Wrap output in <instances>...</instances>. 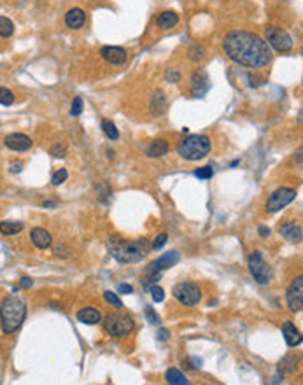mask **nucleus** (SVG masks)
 <instances>
[{
  "instance_id": "nucleus-33",
  "label": "nucleus",
  "mask_w": 303,
  "mask_h": 385,
  "mask_svg": "<svg viewBox=\"0 0 303 385\" xmlns=\"http://www.w3.org/2000/svg\"><path fill=\"white\" fill-rule=\"evenodd\" d=\"M195 175H197L198 179H210L214 175V170L212 166H202V168L195 170Z\"/></svg>"
},
{
  "instance_id": "nucleus-36",
  "label": "nucleus",
  "mask_w": 303,
  "mask_h": 385,
  "mask_svg": "<svg viewBox=\"0 0 303 385\" xmlns=\"http://www.w3.org/2000/svg\"><path fill=\"white\" fill-rule=\"evenodd\" d=\"M55 256H58V258H68L70 256V250H68V247H65V245H56L55 247Z\"/></svg>"
},
{
  "instance_id": "nucleus-11",
  "label": "nucleus",
  "mask_w": 303,
  "mask_h": 385,
  "mask_svg": "<svg viewBox=\"0 0 303 385\" xmlns=\"http://www.w3.org/2000/svg\"><path fill=\"white\" fill-rule=\"evenodd\" d=\"M177 261H179V252L172 250V252H167L165 256L158 258L156 261H153L149 266H145L144 273L145 275H155V273H160V272H163V270H167V268H172V266H174Z\"/></svg>"
},
{
  "instance_id": "nucleus-4",
  "label": "nucleus",
  "mask_w": 303,
  "mask_h": 385,
  "mask_svg": "<svg viewBox=\"0 0 303 385\" xmlns=\"http://www.w3.org/2000/svg\"><path fill=\"white\" fill-rule=\"evenodd\" d=\"M210 151V140L207 135H190L181 140L177 146L179 156L187 161H198L203 159Z\"/></svg>"
},
{
  "instance_id": "nucleus-46",
  "label": "nucleus",
  "mask_w": 303,
  "mask_h": 385,
  "mask_svg": "<svg viewBox=\"0 0 303 385\" xmlns=\"http://www.w3.org/2000/svg\"><path fill=\"white\" fill-rule=\"evenodd\" d=\"M44 207H55V203H53V201H48V203H44Z\"/></svg>"
},
{
  "instance_id": "nucleus-10",
  "label": "nucleus",
  "mask_w": 303,
  "mask_h": 385,
  "mask_svg": "<svg viewBox=\"0 0 303 385\" xmlns=\"http://www.w3.org/2000/svg\"><path fill=\"white\" fill-rule=\"evenodd\" d=\"M286 301L289 310L293 312H300L303 308V278L298 277L293 280V284L289 285L286 292Z\"/></svg>"
},
{
  "instance_id": "nucleus-27",
  "label": "nucleus",
  "mask_w": 303,
  "mask_h": 385,
  "mask_svg": "<svg viewBox=\"0 0 303 385\" xmlns=\"http://www.w3.org/2000/svg\"><path fill=\"white\" fill-rule=\"evenodd\" d=\"M298 366V359L294 356H286L284 359L281 361V371H287V373H293Z\"/></svg>"
},
{
  "instance_id": "nucleus-6",
  "label": "nucleus",
  "mask_w": 303,
  "mask_h": 385,
  "mask_svg": "<svg viewBox=\"0 0 303 385\" xmlns=\"http://www.w3.org/2000/svg\"><path fill=\"white\" fill-rule=\"evenodd\" d=\"M249 272L259 285H268L272 280V268L263 259L261 252L256 250L249 256Z\"/></svg>"
},
{
  "instance_id": "nucleus-13",
  "label": "nucleus",
  "mask_w": 303,
  "mask_h": 385,
  "mask_svg": "<svg viewBox=\"0 0 303 385\" xmlns=\"http://www.w3.org/2000/svg\"><path fill=\"white\" fill-rule=\"evenodd\" d=\"M210 88V81L209 75H207L205 70H197L193 74V79H191V95L193 97H203V95L209 91Z\"/></svg>"
},
{
  "instance_id": "nucleus-28",
  "label": "nucleus",
  "mask_w": 303,
  "mask_h": 385,
  "mask_svg": "<svg viewBox=\"0 0 303 385\" xmlns=\"http://www.w3.org/2000/svg\"><path fill=\"white\" fill-rule=\"evenodd\" d=\"M187 56H190V60L197 62V60H202L203 56H205V51H203V48H200V46L193 44L190 48V51H187Z\"/></svg>"
},
{
  "instance_id": "nucleus-18",
  "label": "nucleus",
  "mask_w": 303,
  "mask_h": 385,
  "mask_svg": "<svg viewBox=\"0 0 303 385\" xmlns=\"http://www.w3.org/2000/svg\"><path fill=\"white\" fill-rule=\"evenodd\" d=\"M167 95H165V91L162 90H156V93L153 95L151 98V112L155 114V116H162V114L167 110Z\"/></svg>"
},
{
  "instance_id": "nucleus-43",
  "label": "nucleus",
  "mask_w": 303,
  "mask_h": 385,
  "mask_svg": "<svg viewBox=\"0 0 303 385\" xmlns=\"http://www.w3.org/2000/svg\"><path fill=\"white\" fill-rule=\"evenodd\" d=\"M21 166H23L21 161H13V163H11V170H13V172H21Z\"/></svg>"
},
{
  "instance_id": "nucleus-26",
  "label": "nucleus",
  "mask_w": 303,
  "mask_h": 385,
  "mask_svg": "<svg viewBox=\"0 0 303 385\" xmlns=\"http://www.w3.org/2000/svg\"><path fill=\"white\" fill-rule=\"evenodd\" d=\"M102 130H103V133L107 135V139H110V140H118V139H120V132H118L116 124H114L112 121L103 119L102 121Z\"/></svg>"
},
{
  "instance_id": "nucleus-21",
  "label": "nucleus",
  "mask_w": 303,
  "mask_h": 385,
  "mask_svg": "<svg viewBox=\"0 0 303 385\" xmlns=\"http://www.w3.org/2000/svg\"><path fill=\"white\" fill-rule=\"evenodd\" d=\"M78 319H79V322L90 324V326H93V324H98V322L102 321L100 312L95 310V308H83V310H79L78 312Z\"/></svg>"
},
{
  "instance_id": "nucleus-14",
  "label": "nucleus",
  "mask_w": 303,
  "mask_h": 385,
  "mask_svg": "<svg viewBox=\"0 0 303 385\" xmlns=\"http://www.w3.org/2000/svg\"><path fill=\"white\" fill-rule=\"evenodd\" d=\"M100 55L105 62L112 65H123L126 62V51L123 48H118V46H105V48H102Z\"/></svg>"
},
{
  "instance_id": "nucleus-44",
  "label": "nucleus",
  "mask_w": 303,
  "mask_h": 385,
  "mask_svg": "<svg viewBox=\"0 0 303 385\" xmlns=\"http://www.w3.org/2000/svg\"><path fill=\"white\" fill-rule=\"evenodd\" d=\"M191 363H193V364H191V368H200V366H202V359H198V357H191Z\"/></svg>"
},
{
  "instance_id": "nucleus-19",
  "label": "nucleus",
  "mask_w": 303,
  "mask_h": 385,
  "mask_svg": "<svg viewBox=\"0 0 303 385\" xmlns=\"http://www.w3.org/2000/svg\"><path fill=\"white\" fill-rule=\"evenodd\" d=\"M281 235L284 236V238H287L289 242H300L301 240V226L296 223H287L284 224V226L281 228Z\"/></svg>"
},
{
  "instance_id": "nucleus-30",
  "label": "nucleus",
  "mask_w": 303,
  "mask_h": 385,
  "mask_svg": "<svg viewBox=\"0 0 303 385\" xmlns=\"http://www.w3.org/2000/svg\"><path fill=\"white\" fill-rule=\"evenodd\" d=\"M103 298H105L107 303L112 305V307H116V308H121L123 307V301L118 298V294H114L112 291H105V292H103Z\"/></svg>"
},
{
  "instance_id": "nucleus-20",
  "label": "nucleus",
  "mask_w": 303,
  "mask_h": 385,
  "mask_svg": "<svg viewBox=\"0 0 303 385\" xmlns=\"http://www.w3.org/2000/svg\"><path fill=\"white\" fill-rule=\"evenodd\" d=\"M168 152V144L165 140H153L147 147H145V154L151 156V158H162Z\"/></svg>"
},
{
  "instance_id": "nucleus-23",
  "label": "nucleus",
  "mask_w": 303,
  "mask_h": 385,
  "mask_svg": "<svg viewBox=\"0 0 303 385\" xmlns=\"http://www.w3.org/2000/svg\"><path fill=\"white\" fill-rule=\"evenodd\" d=\"M23 230V223H11V221H6V223H0V233L2 235H16Z\"/></svg>"
},
{
  "instance_id": "nucleus-22",
  "label": "nucleus",
  "mask_w": 303,
  "mask_h": 385,
  "mask_svg": "<svg viewBox=\"0 0 303 385\" xmlns=\"http://www.w3.org/2000/svg\"><path fill=\"white\" fill-rule=\"evenodd\" d=\"M156 23H158V26L160 28H163V30L174 28V26L179 23V16L174 13V11H165V13H162L158 16Z\"/></svg>"
},
{
  "instance_id": "nucleus-31",
  "label": "nucleus",
  "mask_w": 303,
  "mask_h": 385,
  "mask_svg": "<svg viewBox=\"0 0 303 385\" xmlns=\"http://www.w3.org/2000/svg\"><path fill=\"white\" fill-rule=\"evenodd\" d=\"M67 177H68V172L65 170V168H60L58 172H55V175H53L51 182H53L55 186H60V184H63V182L67 181Z\"/></svg>"
},
{
  "instance_id": "nucleus-39",
  "label": "nucleus",
  "mask_w": 303,
  "mask_h": 385,
  "mask_svg": "<svg viewBox=\"0 0 303 385\" xmlns=\"http://www.w3.org/2000/svg\"><path fill=\"white\" fill-rule=\"evenodd\" d=\"M179 79H181V75H179V72H177V70H168V72H167V81H170V82H177Z\"/></svg>"
},
{
  "instance_id": "nucleus-45",
  "label": "nucleus",
  "mask_w": 303,
  "mask_h": 385,
  "mask_svg": "<svg viewBox=\"0 0 303 385\" xmlns=\"http://www.w3.org/2000/svg\"><path fill=\"white\" fill-rule=\"evenodd\" d=\"M259 235H261V236H268V235H270V230H267V228H259Z\"/></svg>"
},
{
  "instance_id": "nucleus-42",
  "label": "nucleus",
  "mask_w": 303,
  "mask_h": 385,
  "mask_svg": "<svg viewBox=\"0 0 303 385\" xmlns=\"http://www.w3.org/2000/svg\"><path fill=\"white\" fill-rule=\"evenodd\" d=\"M168 336H170V333H168V329H165V327H162V329L158 331V338H160L162 341L168 340Z\"/></svg>"
},
{
  "instance_id": "nucleus-3",
  "label": "nucleus",
  "mask_w": 303,
  "mask_h": 385,
  "mask_svg": "<svg viewBox=\"0 0 303 385\" xmlns=\"http://www.w3.org/2000/svg\"><path fill=\"white\" fill-rule=\"evenodd\" d=\"M26 317V303L18 296H7L0 303V324L6 334H11L21 327Z\"/></svg>"
},
{
  "instance_id": "nucleus-12",
  "label": "nucleus",
  "mask_w": 303,
  "mask_h": 385,
  "mask_svg": "<svg viewBox=\"0 0 303 385\" xmlns=\"http://www.w3.org/2000/svg\"><path fill=\"white\" fill-rule=\"evenodd\" d=\"M6 147H9L11 151H18V152H23V151H28L30 147L33 146V140L30 139L28 135L25 133H9L4 140Z\"/></svg>"
},
{
  "instance_id": "nucleus-7",
  "label": "nucleus",
  "mask_w": 303,
  "mask_h": 385,
  "mask_svg": "<svg viewBox=\"0 0 303 385\" xmlns=\"http://www.w3.org/2000/svg\"><path fill=\"white\" fill-rule=\"evenodd\" d=\"M174 298L179 301V303L186 305V307H195V305L200 303L202 300V291L197 284L193 282H181L174 287Z\"/></svg>"
},
{
  "instance_id": "nucleus-1",
  "label": "nucleus",
  "mask_w": 303,
  "mask_h": 385,
  "mask_svg": "<svg viewBox=\"0 0 303 385\" xmlns=\"http://www.w3.org/2000/svg\"><path fill=\"white\" fill-rule=\"evenodd\" d=\"M226 55L242 67L258 68L272 62V49L259 35L244 30L230 32L222 40Z\"/></svg>"
},
{
  "instance_id": "nucleus-32",
  "label": "nucleus",
  "mask_w": 303,
  "mask_h": 385,
  "mask_svg": "<svg viewBox=\"0 0 303 385\" xmlns=\"http://www.w3.org/2000/svg\"><path fill=\"white\" fill-rule=\"evenodd\" d=\"M49 152H51V156H55V158H63V156L67 154V146H65V144H55Z\"/></svg>"
},
{
  "instance_id": "nucleus-17",
  "label": "nucleus",
  "mask_w": 303,
  "mask_h": 385,
  "mask_svg": "<svg viewBox=\"0 0 303 385\" xmlns=\"http://www.w3.org/2000/svg\"><path fill=\"white\" fill-rule=\"evenodd\" d=\"M84 21H86V16H84L83 9H78V7L70 9L65 14V23H67V26L72 30H79L84 25Z\"/></svg>"
},
{
  "instance_id": "nucleus-37",
  "label": "nucleus",
  "mask_w": 303,
  "mask_h": 385,
  "mask_svg": "<svg viewBox=\"0 0 303 385\" xmlns=\"http://www.w3.org/2000/svg\"><path fill=\"white\" fill-rule=\"evenodd\" d=\"M167 240H168V236L165 235V233H162L160 236H156V240H155V243H153V249L155 250H158V249H162V247L167 243Z\"/></svg>"
},
{
  "instance_id": "nucleus-24",
  "label": "nucleus",
  "mask_w": 303,
  "mask_h": 385,
  "mask_svg": "<svg viewBox=\"0 0 303 385\" xmlns=\"http://www.w3.org/2000/svg\"><path fill=\"white\" fill-rule=\"evenodd\" d=\"M167 382L168 383H174V385H186L190 383L187 382V378L182 375L179 369H168L167 371Z\"/></svg>"
},
{
  "instance_id": "nucleus-38",
  "label": "nucleus",
  "mask_w": 303,
  "mask_h": 385,
  "mask_svg": "<svg viewBox=\"0 0 303 385\" xmlns=\"http://www.w3.org/2000/svg\"><path fill=\"white\" fill-rule=\"evenodd\" d=\"M145 317H147V321L151 324H160V317L153 312V308H149V307L145 308Z\"/></svg>"
},
{
  "instance_id": "nucleus-25",
  "label": "nucleus",
  "mask_w": 303,
  "mask_h": 385,
  "mask_svg": "<svg viewBox=\"0 0 303 385\" xmlns=\"http://www.w3.org/2000/svg\"><path fill=\"white\" fill-rule=\"evenodd\" d=\"M13 32H14L13 21L6 16H0V39H7V37L13 35Z\"/></svg>"
},
{
  "instance_id": "nucleus-8",
  "label": "nucleus",
  "mask_w": 303,
  "mask_h": 385,
  "mask_svg": "<svg viewBox=\"0 0 303 385\" xmlns=\"http://www.w3.org/2000/svg\"><path fill=\"white\" fill-rule=\"evenodd\" d=\"M264 33H267V40L268 46L275 48L281 53H287L293 48V39L289 37V33L284 32L282 28H277V26H267L264 28Z\"/></svg>"
},
{
  "instance_id": "nucleus-40",
  "label": "nucleus",
  "mask_w": 303,
  "mask_h": 385,
  "mask_svg": "<svg viewBox=\"0 0 303 385\" xmlns=\"http://www.w3.org/2000/svg\"><path fill=\"white\" fill-rule=\"evenodd\" d=\"M118 291H120L121 294H130V292H133V287L132 285H128V284H120Z\"/></svg>"
},
{
  "instance_id": "nucleus-16",
  "label": "nucleus",
  "mask_w": 303,
  "mask_h": 385,
  "mask_svg": "<svg viewBox=\"0 0 303 385\" xmlns=\"http://www.w3.org/2000/svg\"><path fill=\"white\" fill-rule=\"evenodd\" d=\"M30 238H32L33 245H35L37 249H48V247L51 245V242H53L51 233L46 231L44 228H35V230H32Z\"/></svg>"
},
{
  "instance_id": "nucleus-9",
  "label": "nucleus",
  "mask_w": 303,
  "mask_h": 385,
  "mask_svg": "<svg viewBox=\"0 0 303 385\" xmlns=\"http://www.w3.org/2000/svg\"><path fill=\"white\" fill-rule=\"evenodd\" d=\"M296 198V189L293 188H279L277 191H274L268 196L267 201V210L268 212H279L282 210L286 205H289L291 201Z\"/></svg>"
},
{
  "instance_id": "nucleus-41",
  "label": "nucleus",
  "mask_w": 303,
  "mask_h": 385,
  "mask_svg": "<svg viewBox=\"0 0 303 385\" xmlns=\"http://www.w3.org/2000/svg\"><path fill=\"white\" fill-rule=\"evenodd\" d=\"M20 285L23 289H28V287H32L33 285V280L32 278H28V277H23L21 280H20Z\"/></svg>"
},
{
  "instance_id": "nucleus-34",
  "label": "nucleus",
  "mask_w": 303,
  "mask_h": 385,
  "mask_svg": "<svg viewBox=\"0 0 303 385\" xmlns=\"http://www.w3.org/2000/svg\"><path fill=\"white\" fill-rule=\"evenodd\" d=\"M149 291H151L153 300H155L156 303H160V301H163V300H165V291H163L162 287H160V285H156V284H155L151 289H149Z\"/></svg>"
},
{
  "instance_id": "nucleus-2",
  "label": "nucleus",
  "mask_w": 303,
  "mask_h": 385,
  "mask_svg": "<svg viewBox=\"0 0 303 385\" xmlns=\"http://www.w3.org/2000/svg\"><path fill=\"white\" fill-rule=\"evenodd\" d=\"M109 252L116 261L130 265V263H139L140 259L145 258L149 252V243L147 240H121L120 236H110L109 242Z\"/></svg>"
},
{
  "instance_id": "nucleus-29",
  "label": "nucleus",
  "mask_w": 303,
  "mask_h": 385,
  "mask_svg": "<svg viewBox=\"0 0 303 385\" xmlns=\"http://www.w3.org/2000/svg\"><path fill=\"white\" fill-rule=\"evenodd\" d=\"M14 102V95L11 93L7 88H0V104L2 105H11Z\"/></svg>"
},
{
  "instance_id": "nucleus-35",
  "label": "nucleus",
  "mask_w": 303,
  "mask_h": 385,
  "mask_svg": "<svg viewBox=\"0 0 303 385\" xmlns=\"http://www.w3.org/2000/svg\"><path fill=\"white\" fill-rule=\"evenodd\" d=\"M83 112V98H74L72 102V107H70V116H79Z\"/></svg>"
},
{
  "instance_id": "nucleus-5",
  "label": "nucleus",
  "mask_w": 303,
  "mask_h": 385,
  "mask_svg": "<svg viewBox=\"0 0 303 385\" xmlns=\"http://www.w3.org/2000/svg\"><path fill=\"white\" fill-rule=\"evenodd\" d=\"M103 329L114 338H123L133 329V321L130 315L126 314H121V312H112L109 314L105 319H103Z\"/></svg>"
},
{
  "instance_id": "nucleus-15",
  "label": "nucleus",
  "mask_w": 303,
  "mask_h": 385,
  "mask_svg": "<svg viewBox=\"0 0 303 385\" xmlns=\"http://www.w3.org/2000/svg\"><path fill=\"white\" fill-rule=\"evenodd\" d=\"M282 336H284V340H286V343L289 347L301 345V334H300V331L296 329V326H294L293 322H284Z\"/></svg>"
}]
</instances>
